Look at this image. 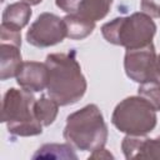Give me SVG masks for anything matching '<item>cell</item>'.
Listing matches in <instances>:
<instances>
[{
	"mask_svg": "<svg viewBox=\"0 0 160 160\" xmlns=\"http://www.w3.org/2000/svg\"><path fill=\"white\" fill-rule=\"evenodd\" d=\"M48 95L60 106L78 102L86 92V79L75 58V51L55 52L46 56Z\"/></svg>",
	"mask_w": 160,
	"mask_h": 160,
	"instance_id": "cell-1",
	"label": "cell"
},
{
	"mask_svg": "<svg viewBox=\"0 0 160 160\" xmlns=\"http://www.w3.org/2000/svg\"><path fill=\"white\" fill-rule=\"evenodd\" d=\"M64 139L74 149L94 151L104 148L108 140V126L95 104H89L66 118Z\"/></svg>",
	"mask_w": 160,
	"mask_h": 160,
	"instance_id": "cell-2",
	"label": "cell"
},
{
	"mask_svg": "<svg viewBox=\"0 0 160 160\" xmlns=\"http://www.w3.org/2000/svg\"><path fill=\"white\" fill-rule=\"evenodd\" d=\"M35 96L25 89H9L1 104V121L15 136H35L42 132V124L35 114Z\"/></svg>",
	"mask_w": 160,
	"mask_h": 160,
	"instance_id": "cell-3",
	"label": "cell"
},
{
	"mask_svg": "<svg viewBox=\"0 0 160 160\" xmlns=\"http://www.w3.org/2000/svg\"><path fill=\"white\" fill-rule=\"evenodd\" d=\"M156 25L145 12H134L129 16L116 18L101 26L104 39L125 49H136L152 42Z\"/></svg>",
	"mask_w": 160,
	"mask_h": 160,
	"instance_id": "cell-4",
	"label": "cell"
},
{
	"mask_svg": "<svg viewBox=\"0 0 160 160\" xmlns=\"http://www.w3.org/2000/svg\"><path fill=\"white\" fill-rule=\"evenodd\" d=\"M156 110L140 95L121 100L111 115L112 125L126 135H146L156 126Z\"/></svg>",
	"mask_w": 160,
	"mask_h": 160,
	"instance_id": "cell-5",
	"label": "cell"
},
{
	"mask_svg": "<svg viewBox=\"0 0 160 160\" xmlns=\"http://www.w3.org/2000/svg\"><path fill=\"white\" fill-rule=\"evenodd\" d=\"M156 51L152 42L136 48L126 49L124 58V69L129 79L135 82L144 84L149 81H159L156 72Z\"/></svg>",
	"mask_w": 160,
	"mask_h": 160,
	"instance_id": "cell-6",
	"label": "cell"
},
{
	"mask_svg": "<svg viewBox=\"0 0 160 160\" xmlns=\"http://www.w3.org/2000/svg\"><path fill=\"white\" fill-rule=\"evenodd\" d=\"M66 38V26L64 19L51 12H42L30 25L26 32V40L36 48H49L61 42Z\"/></svg>",
	"mask_w": 160,
	"mask_h": 160,
	"instance_id": "cell-7",
	"label": "cell"
},
{
	"mask_svg": "<svg viewBox=\"0 0 160 160\" xmlns=\"http://www.w3.org/2000/svg\"><path fill=\"white\" fill-rule=\"evenodd\" d=\"M121 149L126 159L160 160V136L150 139L145 135H126Z\"/></svg>",
	"mask_w": 160,
	"mask_h": 160,
	"instance_id": "cell-8",
	"label": "cell"
},
{
	"mask_svg": "<svg viewBox=\"0 0 160 160\" xmlns=\"http://www.w3.org/2000/svg\"><path fill=\"white\" fill-rule=\"evenodd\" d=\"M48 78L49 72L45 62L24 61L16 75V82L20 88L28 91L39 92L46 89Z\"/></svg>",
	"mask_w": 160,
	"mask_h": 160,
	"instance_id": "cell-9",
	"label": "cell"
},
{
	"mask_svg": "<svg viewBox=\"0 0 160 160\" xmlns=\"http://www.w3.org/2000/svg\"><path fill=\"white\" fill-rule=\"evenodd\" d=\"M20 46L14 44L1 42L0 45V79L8 80L16 78L22 64Z\"/></svg>",
	"mask_w": 160,
	"mask_h": 160,
	"instance_id": "cell-10",
	"label": "cell"
},
{
	"mask_svg": "<svg viewBox=\"0 0 160 160\" xmlns=\"http://www.w3.org/2000/svg\"><path fill=\"white\" fill-rule=\"evenodd\" d=\"M31 14H32V11L28 2H25V1L12 2L5 8V10L2 12L1 24L10 29L21 31V29L28 25L30 18H31Z\"/></svg>",
	"mask_w": 160,
	"mask_h": 160,
	"instance_id": "cell-11",
	"label": "cell"
},
{
	"mask_svg": "<svg viewBox=\"0 0 160 160\" xmlns=\"http://www.w3.org/2000/svg\"><path fill=\"white\" fill-rule=\"evenodd\" d=\"M111 5L112 0H80L78 9L71 14L96 24V21L104 19L108 15Z\"/></svg>",
	"mask_w": 160,
	"mask_h": 160,
	"instance_id": "cell-12",
	"label": "cell"
},
{
	"mask_svg": "<svg viewBox=\"0 0 160 160\" xmlns=\"http://www.w3.org/2000/svg\"><path fill=\"white\" fill-rule=\"evenodd\" d=\"M64 22L66 26V38L71 40H82L95 29V22L84 20L75 14H68L64 18Z\"/></svg>",
	"mask_w": 160,
	"mask_h": 160,
	"instance_id": "cell-13",
	"label": "cell"
},
{
	"mask_svg": "<svg viewBox=\"0 0 160 160\" xmlns=\"http://www.w3.org/2000/svg\"><path fill=\"white\" fill-rule=\"evenodd\" d=\"M58 111L59 104L50 96H41L35 101V114L42 126L51 125L58 116Z\"/></svg>",
	"mask_w": 160,
	"mask_h": 160,
	"instance_id": "cell-14",
	"label": "cell"
},
{
	"mask_svg": "<svg viewBox=\"0 0 160 160\" xmlns=\"http://www.w3.org/2000/svg\"><path fill=\"white\" fill-rule=\"evenodd\" d=\"M36 158H52V159H78L74 148L68 144H45L38 149L32 156Z\"/></svg>",
	"mask_w": 160,
	"mask_h": 160,
	"instance_id": "cell-15",
	"label": "cell"
},
{
	"mask_svg": "<svg viewBox=\"0 0 160 160\" xmlns=\"http://www.w3.org/2000/svg\"><path fill=\"white\" fill-rule=\"evenodd\" d=\"M138 94L144 98L156 111H160V81H149L140 84Z\"/></svg>",
	"mask_w": 160,
	"mask_h": 160,
	"instance_id": "cell-16",
	"label": "cell"
},
{
	"mask_svg": "<svg viewBox=\"0 0 160 160\" xmlns=\"http://www.w3.org/2000/svg\"><path fill=\"white\" fill-rule=\"evenodd\" d=\"M0 42L14 44L16 46H21V34L19 30L10 29L5 25H0Z\"/></svg>",
	"mask_w": 160,
	"mask_h": 160,
	"instance_id": "cell-17",
	"label": "cell"
},
{
	"mask_svg": "<svg viewBox=\"0 0 160 160\" xmlns=\"http://www.w3.org/2000/svg\"><path fill=\"white\" fill-rule=\"evenodd\" d=\"M141 10L151 18H160V0H141Z\"/></svg>",
	"mask_w": 160,
	"mask_h": 160,
	"instance_id": "cell-18",
	"label": "cell"
},
{
	"mask_svg": "<svg viewBox=\"0 0 160 160\" xmlns=\"http://www.w3.org/2000/svg\"><path fill=\"white\" fill-rule=\"evenodd\" d=\"M79 2H80V0H55L56 6H58L60 10L65 11L66 14L74 12V11L78 9Z\"/></svg>",
	"mask_w": 160,
	"mask_h": 160,
	"instance_id": "cell-19",
	"label": "cell"
},
{
	"mask_svg": "<svg viewBox=\"0 0 160 160\" xmlns=\"http://www.w3.org/2000/svg\"><path fill=\"white\" fill-rule=\"evenodd\" d=\"M89 159H114V156H112V154L109 152L106 149L100 148V149L94 150L92 154L89 156Z\"/></svg>",
	"mask_w": 160,
	"mask_h": 160,
	"instance_id": "cell-20",
	"label": "cell"
},
{
	"mask_svg": "<svg viewBox=\"0 0 160 160\" xmlns=\"http://www.w3.org/2000/svg\"><path fill=\"white\" fill-rule=\"evenodd\" d=\"M156 72H158V79L160 81V55L158 56V61H156Z\"/></svg>",
	"mask_w": 160,
	"mask_h": 160,
	"instance_id": "cell-21",
	"label": "cell"
},
{
	"mask_svg": "<svg viewBox=\"0 0 160 160\" xmlns=\"http://www.w3.org/2000/svg\"><path fill=\"white\" fill-rule=\"evenodd\" d=\"M21 1H25V2H28L29 5H38V4H40L42 0H21Z\"/></svg>",
	"mask_w": 160,
	"mask_h": 160,
	"instance_id": "cell-22",
	"label": "cell"
},
{
	"mask_svg": "<svg viewBox=\"0 0 160 160\" xmlns=\"http://www.w3.org/2000/svg\"><path fill=\"white\" fill-rule=\"evenodd\" d=\"M1 1H4V0H1Z\"/></svg>",
	"mask_w": 160,
	"mask_h": 160,
	"instance_id": "cell-23",
	"label": "cell"
}]
</instances>
